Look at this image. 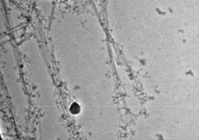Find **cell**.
Returning <instances> with one entry per match:
<instances>
[{"mask_svg":"<svg viewBox=\"0 0 199 140\" xmlns=\"http://www.w3.org/2000/svg\"><path fill=\"white\" fill-rule=\"evenodd\" d=\"M70 110L72 114H78L81 111V107L78 103L74 102L71 105Z\"/></svg>","mask_w":199,"mask_h":140,"instance_id":"1","label":"cell"}]
</instances>
